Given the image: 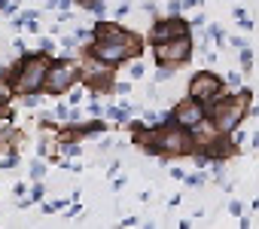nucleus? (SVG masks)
I'll return each instance as SVG.
<instances>
[{
    "instance_id": "obj_29",
    "label": "nucleus",
    "mask_w": 259,
    "mask_h": 229,
    "mask_svg": "<svg viewBox=\"0 0 259 229\" xmlns=\"http://www.w3.org/2000/svg\"><path fill=\"white\" fill-rule=\"evenodd\" d=\"M232 16H235V22H241V19H247V10H244V7L238 4V7L232 10Z\"/></svg>"
},
{
    "instance_id": "obj_10",
    "label": "nucleus",
    "mask_w": 259,
    "mask_h": 229,
    "mask_svg": "<svg viewBox=\"0 0 259 229\" xmlns=\"http://www.w3.org/2000/svg\"><path fill=\"white\" fill-rule=\"evenodd\" d=\"M201 40H213L217 46H226V31H223V25L210 22V25L204 28V34H201Z\"/></svg>"
},
{
    "instance_id": "obj_14",
    "label": "nucleus",
    "mask_w": 259,
    "mask_h": 229,
    "mask_svg": "<svg viewBox=\"0 0 259 229\" xmlns=\"http://www.w3.org/2000/svg\"><path fill=\"white\" fill-rule=\"evenodd\" d=\"M16 98H19V104H22V107H28V110L43 107V95H40V92H28V95H16Z\"/></svg>"
},
{
    "instance_id": "obj_36",
    "label": "nucleus",
    "mask_w": 259,
    "mask_h": 229,
    "mask_svg": "<svg viewBox=\"0 0 259 229\" xmlns=\"http://www.w3.org/2000/svg\"><path fill=\"white\" fill-rule=\"evenodd\" d=\"M13 193H16V196H28V183H16Z\"/></svg>"
},
{
    "instance_id": "obj_5",
    "label": "nucleus",
    "mask_w": 259,
    "mask_h": 229,
    "mask_svg": "<svg viewBox=\"0 0 259 229\" xmlns=\"http://www.w3.org/2000/svg\"><path fill=\"white\" fill-rule=\"evenodd\" d=\"M223 92H226V83H223V77L213 73V70H195V73L189 77V86H186V95L195 98V101H201V104L213 101V98L223 95Z\"/></svg>"
},
{
    "instance_id": "obj_3",
    "label": "nucleus",
    "mask_w": 259,
    "mask_h": 229,
    "mask_svg": "<svg viewBox=\"0 0 259 229\" xmlns=\"http://www.w3.org/2000/svg\"><path fill=\"white\" fill-rule=\"evenodd\" d=\"M79 77H82L79 61H76L73 55L58 52V55L49 58V67H46V77H43V92L52 95V98H61L70 86L79 83Z\"/></svg>"
},
{
    "instance_id": "obj_22",
    "label": "nucleus",
    "mask_w": 259,
    "mask_h": 229,
    "mask_svg": "<svg viewBox=\"0 0 259 229\" xmlns=\"http://www.w3.org/2000/svg\"><path fill=\"white\" fill-rule=\"evenodd\" d=\"M226 211H229V214H232V217H241V214H244V202H241V199H232V202H229V208H226Z\"/></svg>"
},
{
    "instance_id": "obj_17",
    "label": "nucleus",
    "mask_w": 259,
    "mask_h": 229,
    "mask_svg": "<svg viewBox=\"0 0 259 229\" xmlns=\"http://www.w3.org/2000/svg\"><path fill=\"white\" fill-rule=\"evenodd\" d=\"M177 70H180V67H174V64H159V70H156V77H153V80H156V83H168Z\"/></svg>"
},
{
    "instance_id": "obj_37",
    "label": "nucleus",
    "mask_w": 259,
    "mask_h": 229,
    "mask_svg": "<svg viewBox=\"0 0 259 229\" xmlns=\"http://www.w3.org/2000/svg\"><path fill=\"white\" fill-rule=\"evenodd\" d=\"M250 138V150H259V132H253V135H247Z\"/></svg>"
},
{
    "instance_id": "obj_34",
    "label": "nucleus",
    "mask_w": 259,
    "mask_h": 229,
    "mask_svg": "<svg viewBox=\"0 0 259 229\" xmlns=\"http://www.w3.org/2000/svg\"><path fill=\"white\" fill-rule=\"evenodd\" d=\"M113 174H119V162H116V159L107 165V177H113Z\"/></svg>"
},
{
    "instance_id": "obj_12",
    "label": "nucleus",
    "mask_w": 259,
    "mask_h": 229,
    "mask_svg": "<svg viewBox=\"0 0 259 229\" xmlns=\"http://www.w3.org/2000/svg\"><path fill=\"white\" fill-rule=\"evenodd\" d=\"M89 16H98V19H104L107 16V0H82L79 4Z\"/></svg>"
},
{
    "instance_id": "obj_20",
    "label": "nucleus",
    "mask_w": 259,
    "mask_h": 229,
    "mask_svg": "<svg viewBox=\"0 0 259 229\" xmlns=\"http://www.w3.org/2000/svg\"><path fill=\"white\" fill-rule=\"evenodd\" d=\"M128 13H132V4H128V0H122V4L116 7V13H113V19H116V22H122Z\"/></svg>"
},
{
    "instance_id": "obj_13",
    "label": "nucleus",
    "mask_w": 259,
    "mask_h": 229,
    "mask_svg": "<svg viewBox=\"0 0 259 229\" xmlns=\"http://www.w3.org/2000/svg\"><path fill=\"white\" fill-rule=\"evenodd\" d=\"M70 202H73V199H55V202H46V199H43V202H37V205H40V214H58V211H64Z\"/></svg>"
},
{
    "instance_id": "obj_38",
    "label": "nucleus",
    "mask_w": 259,
    "mask_h": 229,
    "mask_svg": "<svg viewBox=\"0 0 259 229\" xmlns=\"http://www.w3.org/2000/svg\"><path fill=\"white\" fill-rule=\"evenodd\" d=\"M13 31H25V19H22V16L13 19Z\"/></svg>"
},
{
    "instance_id": "obj_33",
    "label": "nucleus",
    "mask_w": 259,
    "mask_h": 229,
    "mask_svg": "<svg viewBox=\"0 0 259 229\" xmlns=\"http://www.w3.org/2000/svg\"><path fill=\"white\" fill-rule=\"evenodd\" d=\"M238 25H241V28H244V31H253V28H256V22H253V19H241V22H238Z\"/></svg>"
},
{
    "instance_id": "obj_11",
    "label": "nucleus",
    "mask_w": 259,
    "mask_h": 229,
    "mask_svg": "<svg viewBox=\"0 0 259 229\" xmlns=\"http://www.w3.org/2000/svg\"><path fill=\"white\" fill-rule=\"evenodd\" d=\"M207 180H210V174H207V168H198L195 174H183V180H180V183H186L189 189H198V186H204Z\"/></svg>"
},
{
    "instance_id": "obj_23",
    "label": "nucleus",
    "mask_w": 259,
    "mask_h": 229,
    "mask_svg": "<svg viewBox=\"0 0 259 229\" xmlns=\"http://www.w3.org/2000/svg\"><path fill=\"white\" fill-rule=\"evenodd\" d=\"M144 73H147V67H144V64H141V61H135V64H132V67H128V77H132V80H141V77H144Z\"/></svg>"
},
{
    "instance_id": "obj_24",
    "label": "nucleus",
    "mask_w": 259,
    "mask_h": 229,
    "mask_svg": "<svg viewBox=\"0 0 259 229\" xmlns=\"http://www.w3.org/2000/svg\"><path fill=\"white\" fill-rule=\"evenodd\" d=\"M204 25H207L204 13H195V16H192V22H189V28H192V31H198V28H204Z\"/></svg>"
},
{
    "instance_id": "obj_9",
    "label": "nucleus",
    "mask_w": 259,
    "mask_h": 229,
    "mask_svg": "<svg viewBox=\"0 0 259 229\" xmlns=\"http://www.w3.org/2000/svg\"><path fill=\"white\" fill-rule=\"evenodd\" d=\"M253 61H256L253 46H250V43H247V46H241V49H238V64H241V73H244V77L253 70Z\"/></svg>"
},
{
    "instance_id": "obj_43",
    "label": "nucleus",
    "mask_w": 259,
    "mask_h": 229,
    "mask_svg": "<svg viewBox=\"0 0 259 229\" xmlns=\"http://www.w3.org/2000/svg\"><path fill=\"white\" fill-rule=\"evenodd\" d=\"M73 4H82V0H73Z\"/></svg>"
},
{
    "instance_id": "obj_1",
    "label": "nucleus",
    "mask_w": 259,
    "mask_h": 229,
    "mask_svg": "<svg viewBox=\"0 0 259 229\" xmlns=\"http://www.w3.org/2000/svg\"><path fill=\"white\" fill-rule=\"evenodd\" d=\"M89 58L107 64V67H119L125 61H135L144 55V40L135 34V31H128L122 28L116 19L107 22V19H98L95 28H92V40H89Z\"/></svg>"
},
{
    "instance_id": "obj_27",
    "label": "nucleus",
    "mask_w": 259,
    "mask_h": 229,
    "mask_svg": "<svg viewBox=\"0 0 259 229\" xmlns=\"http://www.w3.org/2000/svg\"><path fill=\"white\" fill-rule=\"evenodd\" d=\"M141 10H144L147 16H153V19H156V13H159V4H153V0H147V4H144Z\"/></svg>"
},
{
    "instance_id": "obj_19",
    "label": "nucleus",
    "mask_w": 259,
    "mask_h": 229,
    "mask_svg": "<svg viewBox=\"0 0 259 229\" xmlns=\"http://www.w3.org/2000/svg\"><path fill=\"white\" fill-rule=\"evenodd\" d=\"M31 180H43L46 177V159H37V162H31Z\"/></svg>"
},
{
    "instance_id": "obj_18",
    "label": "nucleus",
    "mask_w": 259,
    "mask_h": 229,
    "mask_svg": "<svg viewBox=\"0 0 259 229\" xmlns=\"http://www.w3.org/2000/svg\"><path fill=\"white\" fill-rule=\"evenodd\" d=\"M223 83H226V89H241V86H244V73H241V70H229V73L223 77Z\"/></svg>"
},
{
    "instance_id": "obj_2",
    "label": "nucleus",
    "mask_w": 259,
    "mask_h": 229,
    "mask_svg": "<svg viewBox=\"0 0 259 229\" xmlns=\"http://www.w3.org/2000/svg\"><path fill=\"white\" fill-rule=\"evenodd\" d=\"M250 104H253V92L250 86H241L238 92H223L213 101H207V117L217 126L220 135H229L232 129L244 126V120L250 117Z\"/></svg>"
},
{
    "instance_id": "obj_16",
    "label": "nucleus",
    "mask_w": 259,
    "mask_h": 229,
    "mask_svg": "<svg viewBox=\"0 0 259 229\" xmlns=\"http://www.w3.org/2000/svg\"><path fill=\"white\" fill-rule=\"evenodd\" d=\"M55 49H58V40H55V37H43V40L37 43V52H43L46 58H52V55H55Z\"/></svg>"
},
{
    "instance_id": "obj_25",
    "label": "nucleus",
    "mask_w": 259,
    "mask_h": 229,
    "mask_svg": "<svg viewBox=\"0 0 259 229\" xmlns=\"http://www.w3.org/2000/svg\"><path fill=\"white\" fill-rule=\"evenodd\" d=\"M165 13H168V16H180V13H183V7H180V0H168V7H165Z\"/></svg>"
},
{
    "instance_id": "obj_8",
    "label": "nucleus",
    "mask_w": 259,
    "mask_h": 229,
    "mask_svg": "<svg viewBox=\"0 0 259 229\" xmlns=\"http://www.w3.org/2000/svg\"><path fill=\"white\" fill-rule=\"evenodd\" d=\"M132 113H135L132 104H110V107H104V120L116 123V126H125L128 120H132Z\"/></svg>"
},
{
    "instance_id": "obj_28",
    "label": "nucleus",
    "mask_w": 259,
    "mask_h": 229,
    "mask_svg": "<svg viewBox=\"0 0 259 229\" xmlns=\"http://www.w3.org/2000/svg\"><path fill=\"white\" fill-rule=\"evenodd\" d=\"M226 43H229V46H235V49L247 46V40H244V37H226Z\"/></svg>"
},
{
    "instance_id": "obj_39",
    "label": "nucleus",
    "mask_w": 259,
    "mask_h": 229,
    "mask_svg": "<svg viewBox=\"0 0 259 229\" xmlns=\"http://www.w3.org/2000/svg\"><path fill=\"white\" fill-rule=\"evenodd\" d=\"M168 174H171V177H174V180H183V174H186V171H183V168H171V171H168Z\"/></svg>"
},
{
    "instance_id": "obj_40",
    "label": "nucleus",
    "mask_w": 259,
    "mask_h": 229,
    "mask_svg": "<svg viewBox=\"0 0 259 229\" xmlns=\"http://www.w3.org/2000/svg\"><path fill=\"white\" fill-rule=\"evenodd\" d=\"M250 211H253V214H259V196L253 199V205H250Z\"/></svg>"
},
{
    "instance_id": "obj_41",
    "label": "nucleus",
    "mask_w": 259,
    "mask_h": 229,
    "mask_svg": "<svg viewBox=\"0 0 259 229\" xmlns=\"http://www.w3.org/2000/svg\"><path fill=\"white\" fill-rule=\"evenodd\" d=\"M7 4H10V0H0V13H4V10H7Z\"/></svg>"
},
{
    "instance_id": "obj_7",
    "label": "nucleus",
    "mask_w": 259,
    "mask_h": 229,
    "mask_svg": "<svg viewBox=\"0 0 259 229\" xmlns=\"http://www.w3.org/2000/svg\"><path fill=\"white\" fill-rule=\"evenodd\" d=\"M168 117H171V123H177V126H183V129H192L195 123H201L204 117H207V107L201 104V101H195V98H183V101H177L171 110H168Z\"/></svg>"
},
{
    "instance_id": "obj_42",
    "label": "nucleus",
    "mask_w": 259,
    "mask_h": 229,
    "mask_svg": "<svg viewBox=\"0 0 259 229\" xmlns=\"http://www.w3.org/2000/svg\"><path fill=\"white\" fill-rule=\"evenodd\" d=\"M4 107H7V104H4V101H0V117H4V113H7V110H4Z\"/></svg>"
},
{
    "instance_id": "obj_15",
    "label": "nucleus",
    "mask_w": 259,
    "mask_h": 229,
    "mask_svg": "<svg viewBox=\"0 0 259 229\" xmlns=\"http://www.w3.org/2000/svg\"><path fill=\"white\" fill-rule=\"evenodd\" d=\"M85 117H104V104H101V95L92 92L89 104H85Z\"/></svg>"
},
{
    "instance_id": "obj_6",
    "label": "nucleus",
    "mask_w": 259,
    "mask_h": 229,
    "mask_svg": "<svg viewBox=\"0 0 259 229\" xmlns=\"http://www.w3.org/2000/svg\"><path fill=\"white\" fill-rule=\"evenodd\" d=\"M186 34H192V28H189V22L183 16H165V19L156 16L147 40L150 43H165V40H177V37H186Z\"/></svg>"
},
{
    "instance_id": "obj_30",
    "label": "nucleus",
    "mask_w": 259,
    "mask_h": 229,
    "mask_svg": "<svg viewBox=\"0 0 259 229\" xmlns=\"http://www.w3.org/2000/svg\"><path fill=\"white\" fill-rule=\"evenodd\" d=\"M19 16H22L25 22H28V19H40V10H22Z\"/></svg>"
},
{
    "instance_id": "obj_26",
    "label": "nucleus",
    "mask_w": 259,
    "mask_h": 229,
    "mask_svg": "<svg viewBox=\"0 0 259 229\" xmlns=\"http://www.w3.org/2000/svg\"><path fill=\"white\" fill-rule=\"evenodd\" d=\"M73 37H76L79 43H85V40H92V31H89V28H76V31H73Z\"/></svg>"
},
{
    "instance_id": "obj_31",
    "label": "nucleus",
    "mask_w": 259,
    "mask_h": 229,
    "mask_svg": "<svg viewBox=\"0 0 259 229\" xmlns=\"http://www.w3.org/2000/svg\"><path fill=\"white\" fill-rule=\"evenodd\" d=\"M13 52H16V55H25V52H28V49H25V40H13Z\"/></svg>"
},
{
    "instance_id": "obj_35",
    "label": "nucleus",
    "mask_w": 259,
    "mask_h": 229,
    "mask_svg": "<svg viewBox=\"0 0 259 229\" xmlns=\"http://www.w3.org/2000/svg\"><path fill=\"white\" fill-rule=\"evenodd\" d=\"M125 186H128V180H125V177H116V180H113V189H116V193H119V189H125Z\"/></svg>"
},
{
    "instance_id": "obj_4",
    "label": "nucleus",
    "mask_w": 259,
    "mask_h": 229,
    "mask_svg": "<svg viewBox=\"0 0 259 229\" xmlns=\"http://www.w3.org/2000/svg\"><path fill=\"white\" fill-rule=\"evenodd\" d=\"M195 52V37L186 34V37H177V40H165V43H153V55L159 64H174V67H183Z\"/></svg>"
},
{
    "instance_id": "obj_32",
    "label": "nucleus",
    "mask_w": 259,
    "mask_h": 229,
    "mask_svg": "<svg viewBox=\"0 0 259 229\" xmlns=\"http://www.w3.org/2000/svg\"><path fill=\"white\" fill-rule=\"evenodd\" d=\"M238 223H241V226H244V229H250V226H253V217H250V214H247V211H244V214H241V217H238Z\"/></svg>"
},
{
    "instance_id": "obj_21",
    "label": "nucleus",
    "mask_w": 259,
    "mask_h": 229,
    "mask_svg": "<svg viewBox=\"0 0 259 229\" xmlns=\"http://www.w3.org/2000/svg\"><path fill=\"white\" fill-rule=\"evenodd\" d=\"M113 92L116 95H128V92H132V83H128V80H113Z\"/></svg>"
}]
</instances>
